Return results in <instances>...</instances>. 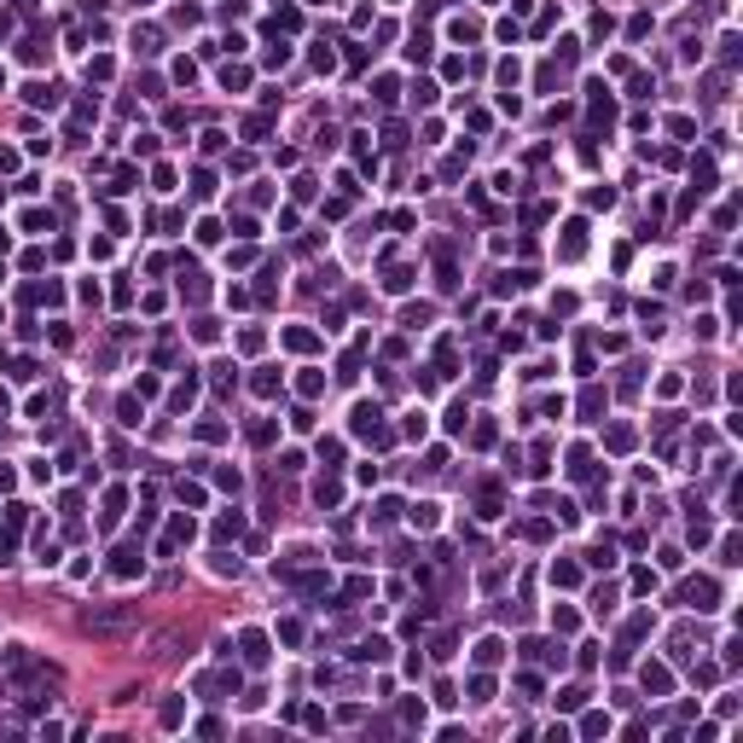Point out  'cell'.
I'll return each mask as SVG.
<instances>
[{"instance_id":"obj_1","label":"cell","mask_w":743,"mask_h":743,"mask_svg":"<svg viewBox=\"0 0 743 743\" xmlns=\"http://www.w3.org/2000/svg\"><path fill=\"white\" fill-rule=\"evenodd\" d=\"M122 627H134V610H93L88 616V633H122Z\"/></svg>"},{"instance_id":"obj_2","label":"cell","mask_w":743,"mask_h":743,"mask_svg":"<svg viewBox=\"0 0 743 743\" xmlns=\"http://www.w3.org/2000/svg\"><path fill=\"white\" fill-rule=\"evenodd\" d=\"M685 598L697 604V610H715V604H720V587H715V581H691V587H685Z\"/></svg>"},{"instance_id":"obj_9","label":"cell","mask_w":743,"mask_h":743,"mask_svg":"<svg viewBox=\"0 0 743 743\" xmlns=\"http://www.w3.org/2000/svg\"><path fill=\"white\" fill-rule=\"evenodd\" d=\"M645 685L651 691H668V668H645Z\"/></svg>"},{"instance_id":"obj_7","label":"cell","mask_w":743,"mask_h":743,"mask_svg":"<svg viewBox=\"0 0 743 743\" xmlns=\"http://www.w3.org/2000/svg\"><path fill=\"white\" fill-rule=\"evenodd\" d=\"M500 651H505L500 639H482V645H476V662H500Z\"/></svg>"},{"instance_id":"obj_4","label":"cell","mask_w":743,"mask_h":743,"mask_svg":"<svg viewBox=\"0 0 743 743\" xmlns=\"http://www.w3.org/2000/svg\"><path fill=\"white\" fill-rule=\"evenodd\" d=\"M244 662H250V668L268 662V633H244Z\"/></svg>"},{"instance_id":"obj_5","label":"cell","mask_w":743,"mask_h":743,"mask_svg":"<svg viewBox=\"0 0 743 743\" xmlns=\"http://www.w3.org/2000/svg\"><path fill=\"white\" fill-rule=\"evenodd\" d=\"M354 656H360V662H384V656H389V645H384V639H366V645H360Z\"/></svg>"},{"instance_id":"obj_6","label":"cell","mask_w":743,"mask_h":743,"mask_svg":"<svg viewBox=\"0 0 743 743\" xmlns=\"http://www.w3.org/2000/svg\"><path fill=\"white\" fill-rule=\"evenodd\" d=\"M180 540H192V523H186V517H174V528H169V540H163V552H174Z\"/></svg>"},{"instance_id":"obj_8","label":"cell","mask_w":743,"mask_h":743,"mask_svg":"<svg viewBox=\"0 0 743 743\" xmlns=\"http://www.w3.org/2000/svg\"><path fill=\"white\" fill-rule=\"evenodd\" d=\"M552 581L557 587H575V564H552Z\"/></svg>"},{"instance_id":"obj_3","label":"cell","mask_w":743,"mask_h":743,"mask_svg":"<svg viewBox=\"0 0 743 743\" xmlns=\"http://www.w3.org/2000/svg\"><path fill=\"white\" fill-rule=\"evenodd\" d=\"M581 250H587V221H569L564 227V261H575Z\"/></svg>"}]
</instances>
